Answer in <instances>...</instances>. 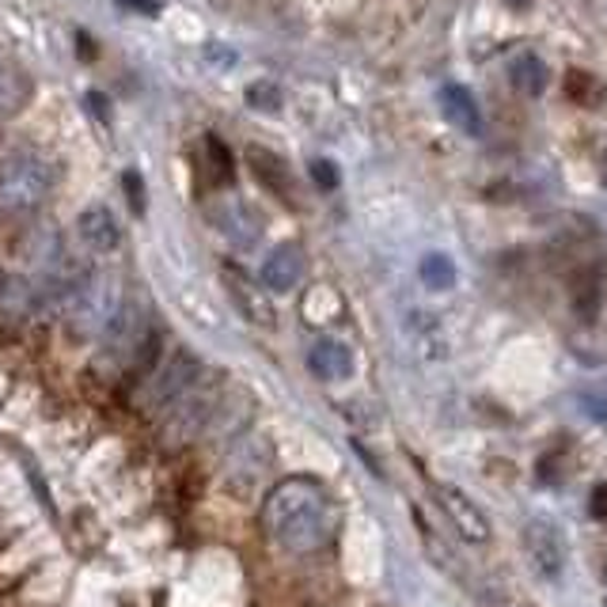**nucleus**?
<instances>
[{
	"label": "nucleus",
	"mask_w": 607,
	"mask_h": 607,
	"mask_svg": "<svg viewBox=\"0 0 607 607\" xmlns=\"http://www.w3.org/2000/svg\"><path fill=\"white\" fill-rule=\"evenodd\" d=\"M262 524L270 539L293 554H311L327 543L334 528L331 497L311 479H285L262 505Z\"/></svg>",
	"instance_id": "obj_1"
},
{
	"label": "nucleus",
	"mask_w": 607,
	"mask_h": 607,
	"mask_svg": "<svg viewBox=\"0 0 607 607\" xmlns=\"http://www.w3.org/2000/svg\"><path fill=\"white\" fill-rule=\"evenodd\" d=\"M54 171L43 156L12 152L0 160V209L27 213L50 198Z\"/></svg>",
	"instance_id": "obj_2"
},
{
	"label": "nucleus",
	"mask_w": 607,
	"mask_h": 607,
	"mask_svg": "<svg viewBox=\"0 0 607 607\" xmlns=\"http://www.w3.org/2000/svg\"><path fill=\"white\" fill-rule=\"evenodd\" d=\"M520 543H524V554H528L531 570L539 573L543 581H558L565 570V536L562 528L551 520H543V516H536V520L524 524L520 531Z\"/></svg>",
	"instance_id": "obj_3"
},
{
	"label": "nucleus",
	"mask_w": 607,
	"mask_h": 607,
	"mask_svg": "<svg viewBox=\"0 0 607 607\" xmlns=\"http://www.w3.org/2000/svg\"><path fill=\"white\" fill-rule=\"evenodd\" d=\"M220 277H225V289H228V297H232L236 304V311H240L248 323L254 327H274L277 323V316H274V304H270V293H266V285L262 282H251L248 274H243L236 262H225L220 266Z\"/></svg>",
	"instance_id": "obj_4"
},
{
	"label": "nucleus",
	"mask_w": 607,
	"mask_h": 607,
	"mask_svg": "<svg viewBox=\"0 0 607 607\" xmlns=\"http://www.w3.org/2000/svg\"><path fill=\"white\" fill-rule=\"evenodd\" d=\"M433 494H437V502H440V508H445V516L456 524V531L467 539V543H490L486 513H482V508L474 505L471 497L463 494V490L448 486V482H433Z\"/></svg>",
	"instance_id": "obj_5"
},
{
	"label": "nucleus",
	"mask_w": 607,
	"mask_h": 607,
	"mask_svg": "<svg viewBox=\"0 0 607 607\" xmlns=\"http://www.w3.org/2000/svg\"><path fill=\"white\" fill-rule=\"evenodd\" d=\"M308 274V254H304L300 243H282L266 254L259 270V282L266 285V293H293Z\"/></svg>",
	"instance_id": "obj_6"
},
{
	"label": "nucleus",
	"mask_w": 607,
	"mask_h": 607,
	"mask_svg": "<svg viewBox=\"0 0 607 607\" xmlns=\"http://www.w3.org/2000/svg\"><path fill=\"white\" fill-rule=\"evenodd\" d=\"M194 383H198V360H194L191 354H175L160 373H156L149 403L152 406H175L179 399L191 396Z\"/></svg>",
	"instance_id": "obj_7"
},
{
	"label": "nucleus",
	"mask_w": 607,
	"mask_h": 607,
	"mask_svg": "<svg viewBox=\"0 0 607 607\" xmlns=\"http://www.w3.org/2000/svg\"><path fill=\"white\" fill-rule=\"evenodd\" d=\"M437 103H440V114H445V122L453 129H459V134H467V137L482 134V111H479V103H474L471 88L445 84L437 95Z\"/></svg>",
	"instance_id": "obj_8"
},
{
	"label": "nucleus",
	"mask_w": 607,
	"mask_h": 607,
	"mask_svg": "<svg viewBox=\"0 0 607 607\" xmlns=\"http://www.w3.org/2000/svg\"><path fill=\"white\" fill-rule=\"evenodd\" d=\"M77 232H80V240H84V248H92L100 254L118 251V243H122V228L106 205H88L77 217Z\"/></svg>",
	"instance_id": "obj_9"
},
{
	"label": "nucleus",
	"mask_w": 607,
	"mask_h": 607,
	"mask_svg": "<svg viewBox=\"0 0 607 607\" xmlns=\"http://www.w3.org/2000/svg\"><path fill=\"white\" fill-rule=\"evenodd\" d=\"M308 368L319 380H350L354 376V350L339 339H319L308 350Z\"/></svg>",
	"instance_id": "obj_10"
},
{
	"label": "nucleus",
	"mask_w": 607,
	"mask_h": 607,
	"mask_svg": "<svg viewBox=\"0 0 607 607\" xmlns=\"http://www.w3.org/2000/svg\"><path fill=\"white\" fill-rule=\"evenodd\" d=\"M149 339L141 323V311L134 304H114L111 316H106L103 327V342L106 350H141V342Z\"/></svg>",
	"instance_id": "obj_11"
},
{
	"label": "nucleus",
	"mask_w": 607,
	"mask_h": 607,
	"mask_svg": "<svg viewBox=\"0 0 607 607\" xmlns=\"http://www.w3.org/2000/svg\"><path fill=\"white\" fill-rule=\"evenodd\" d=\"M217 228L236 243V248H251L262 236V217L248 202H228L217 209Z\"/></svg>",
	"instance_id": "obj_12"
},
{
	"label": "nucleus",
	"mask_w": 607,
	"mask_h": 607,
	"mask_svg": "<svg viewBox=\"0 0 607 607\" xmlns=\"http://www.w3.org/2000/svg\"><path fill=\"white\" fill-rule=\"evenodd\" d=\"M31 92H35V84L23 72V65L12 61V57H0V118L20 114L31 103Z\"/></svg>",
	"instance_id": "obj_13"
},
{
	"label": "nucleus",
	"mask_w": 607,
	"mask_h": 607,
	"mask_svg": "<svg viewBox=\"0 0 607 607\" xmlns=\"http://www.w3.org/2000/svg\"><path fill=\"white\" fill-rule=\"evenodd\" d=\"M213 406H217V403H213L209 391H191V396L179 399L175 410H171L168 430L175 433V437H194V433L205 430V422H209Z\"/></svg>",
	"instance_id": "obj_14"
},
{
	"label": "nucleus",
	"mask_w": 607,
	"mask_h": 607,
	"mask_svg": "<svg viewBox=\"0 0 607 607\" xmlns=\"http://www.w3.org/2000/svg\"><path fill=\"white\" fill-rule=\"evenodd\" d=\"M248 163H251L254 179H259L266 191H274V194H282V198H289L293 179H289V168H285L282 156L270 152V149H262V145H251V149H248Z\"/></svg>",
	"instance_id": "obj_15"
},
{
	"label": "nucleus",
	"mask_w": 607,
	"mask_h": 607,
	"mask_svg": "<svg viewBox=\"0 0 607 607\" xmlns=\"http://www.w3.org/2000/svg\"><path fill=\"white\" fill-rule=\"evenodd\" d=\"M508 80H513V88L520 95L539 100V95L547 92V84H551V72H547L543 61H539V54H516L513 65H508Z\"/></svg>",
	"instance_id": "obj_16"
},
{
	"label": "nucleus",
	"mask_w": 607,
	"mask_h": 607,
	"mask_svg": "<svg viewBox=\"0 0 607 607\" xmlns=\"http://www.w3.org/2000/svg\"><path fill=\"white\" fill-rule=\"evenodd\" d=\"M565 95H570L577 106H600L604 103V84L593 77V72H581V69H570L565 72Z\"/></svg>",
	"instance_id": "obj_17"
},
{
	"label": "nucleus",
	"mask_w": 607,
	"mask_h": 607,
	"mask_svg": "<svg viewBox=\"0 0 607 607\" xmlns=\"http://www.w3.org/2000/svg\"><path fill=\"white\" fill-rule=\"evenodd\" d=\"M422 282H425V289H437V293L453 289L456 285V262L448 259V254H440V251L425 254L422 259Z\"/></svg>",
	"instance_id": "obj_18"
},
{
	"label": "nucleus",
	"mask_w": 607,
	"mask_h": 607,
	"mask_svg": "<svg viewBox=\"0 0 607 607\" xmlns=\"http://www.w3.org/2000/svg\"><path fill=\"white\" fill-rule=\"evenodd\" d=\"M248 103L254 106V111H282L285 95L274 80H254V84L248 88Z\"/></svg>",
	"instance_id": "obj_19"
},
{
	"label": "nucleus",
	"mask_w": 607,
	"mask_h": 607,
	"mask_svg": "<svg viewBox=\"0 0 607 607\" xmlns=\"http://www.w3.org/2000/svg\"><path fill=\"white\" fill-rule=\"evenodd\" d=\"M205 149H209V163H213V171H217L220 183H232L236 168H232V152L225 149V141H220V137H205Z\"/></svg>",
	"instance_id": "obj_20"
},
{
	"label": "nucleus",
	"mask_w": 607,
	"mask_h": 607,
	"mask_svg": "<svg viewBox=\"0 0 607 607\" xmlns=\"http://www.w3.org/2000/svg\"><path fill=\"white\" fill-rule=\"evenodd\" d=\"M308 175H311V183H316L319 191H334V186H339V168H334L331 160H311Z\"/></svg>",
	"instance_id": "obj_21"
},
{
	"label": "nucleus",
	"mask_w": 607,
	"mask_h": 607,
	"mask_svg": "<svg viewBox=\"0 0 607 607\" xmlns=\"http://www.w3.org/2000/svg\"><path fill=\"white\" fill-rule=\"evenodd\" d=\"M122 186H126V198H129V209L137 213V217H145V183L137 171H126L122 175Z\"/></svg>",
	"instance_id": "obj_22"
},
{
	"label": "nucleus",
	"mask_w": 607,
	"mask_h": 607,
	"mask_svg": "<svg viewBox=\"0 0 607 607\" xmlns=\"http://www.w3.org/2000/svg\"><path fill=\"white\" fill-rule=\"evenodd\" d=\"M588 513H593V520H607V482L588 494Z\"/></svg>",
	"instance_id": "obj_23"
},
{
	"label": "nucleus",
	"mask_w": 607,
	"mask_h": 607,
	"mask_svg": "<svg viewBox=\"0 0 607 607\" xmlns=\"http://www.w3.org/2000/svg\"><path fill=\"white\" fill-rule=\"evenodd\" d=\"M118 4L134 8V12H141V15H156V12H160V0H118Z\"/></svg>",
	"instance_id": "obj_24"
},
{
	"label": "nucleus",
	"mask_w": 607,
	"mask_h": 607,
	"mask_svg": "<svg viewBox=\"0 0 607 607\" xmlns=\"http://www.w3.org/2000/svg\"><path fill=\"white\" fill-rule=\"evenodd\" d=\"M513 4H516V8H520V4H528V0H513Z\"/></svg>",
	"instance_id": "obj_25"
},
{
	"label": "nucleus",
	"mask_w": 607,
	"mask_h": 607,
	"mask_svg": "<svg viewBox=\"0 0 607 607\" xmlns=\"http://www.w3.org/2000/svg\"><path fill=\"white\" fill-rule=\"evenodd\" d=\"M604 186H607V163H604Z\"/></svg>",
	"instance_id": "obj_26"
},
{
	"label": "nucleus",
	"mask_w": 607,
	"mask_h": 607,
	"mask_svg": "<svg viewBox=\"0 0 607 607\" xmlns=\"http://www.w3.org/2000/svg\"><path fill=\"white\" fill-rule=\"evenodd\" d=\"M0 57H8V54H4V46H0Z\"/></svg>",
	"instance_id": "obj_27"
},
{
	"label": "nucleus",
	"mask_w": 607,
	"mask_h": 607,
	"mask_svg": "<svg viewBox=\"0 0 607 607\" xmlns=\"http://www.w3.org/2000/svg\"><path fill=\"white\" fill-rule=\"evenodd\" d=\"M528 607H536V604H528Z\"/></svg>",
	"instance_id": "obj_28"
}]
</instances>
